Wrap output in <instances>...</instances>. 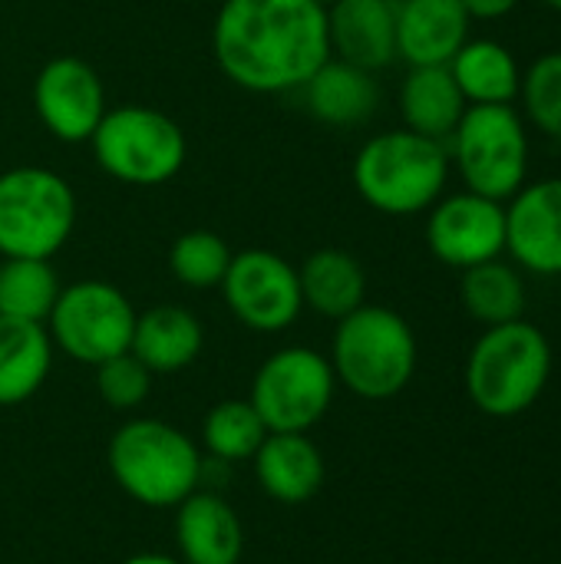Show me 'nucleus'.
Here are the masks:
<instances>
[{"label":"nucleus","instance_id":"f257e3e1","mask_svg":"<svg viewBox=\"0 0 561 564\" xmlns=\"http://www.w3.org/2000/svg\"><path fill=\"white\" fill-rule=\"evenodd\" d=\"M218 69L248 93L301 89L327 59L324 0H225L212 23Z\"/></svg>","mask_w":561,"mask_h":564},{"label":"nucleus","instance_id":"f03ea898","mask_svg":"<svg viewBox=\"0 0 561 564\" xmlns=\"http://www.w3.org/2000/svg\"><path fill=\"white\" fill-rule=\"evenodd\" d=\"M552 377V344L529 321L486 327L463 370L466 397L493 420H516L539 403Z\"/></svg>","mask_w":561,"mask_h":564},{"label":"nucleus","instance_id":"7ed1b4c3","mask_svg":"<svg viewBox=\"0 0 561 564\" xmlns=\"http://www.w3.org/2000/svg\"><path fill=\"white\" fill-rule=\"evenodd\" d=\"M354 188L380 215L407 218L430 212L450 182V152L443 142L410 129L367 139L354 155Z\"/></svg>","mask_w":561,"mask_h":564},{"label":"nucleus","instance_id":"20e7f679","mask_svg":"<svg viewBox=\"0 0 561 564\" xmlns=\"http://www.w3.org/2000/svg\"><path fill=\"white\" fill-rule=\"evenodd\" d=\"M331 367L360 400H393L417 373V337L407 317L380 304H360L337 321Z\"/></svg>","mask_w":561,"mask_h":564},{"label":"nucleus","instance_id":"39448f33","mask_svg":"<svg viewBox=\"0 0 561 564\" xmlns=\"http://www.w3.org/2000/svg\"><path fill=\"white\" fill-rule=\"evenodd\" d=\"M109 473L129 499L169 509L198 489L202 459L182 430L162 420H129L109 440Z\"/></svg>","mask_w":561,"mask_h":564},{"label":"nucleus","instance_id":"423d86ee","mask_svg":"<svg viewBox=\"0 0 561 564\" xmlns=\"http://www.w3.org/2000/svg\"><path fill=\"white\" fill-rule=\"evenodd\" d=\"M76 228L73 185L43 165L0 172V258L50 261Z\"/></svg>","mask_w":561,"mask_h":564},{"label":"nucleus","instance_id":"0eeeda50","mask_svg":"<svg viewBox=\"0 0 561 564\" xmlns=\"http://www.w3.org/2000/svg\"><path fill=\"white\" fill-rule=\"evenodd\" d=\"M96 165L126 185H165L188 159V139L182 126L152 106H112L96 126L93 139Z\"/></svg>","mask_w":561,"mask_h":564},{"label":"nucleus","instance_id":"6e6552de","mask_svg":"<svg viewBox=\"0 0 561 564\" xmlns=\"http://www.w3.org/2000/svg\"><path fill=\"white\" fill-rule=\"evenodd\" d=\"M450 142V162L470 192L506 202L526 185L529 132L513 106H466Z\"/></svg>","mask_w":561,"mask_h":564},{"label":"nucleus","instance_id":"1a4fd4ad","mask_svg":"<svg viewBox=\"0 0 561 564\" xmlns=\"http://www.w3.org/2000/svg\"><path fill=\"white\" fill-rule=\"evenodd\" d=\"M136 330V307L109 281H76L60 291L46 334L76 364L99 367L129 350Z\"/></svg>","mask_w":561,"mask_h":564},{"label":"nucleus","instance_id":"9d476101","mask_svg":"<svg viewBox=\"0 0 561 564\" xmlns=\"http://www.w3.org/2000/svg\"><path fill=\"white\" fill-rule=\"evenodd\" d=\"M334 387L337 377L324 354L284 347L258 367L248 403L268 433H308L331 410Z\"/></svg>","mask_w":561,"mask_h":564},{"label":"nucleus","instance_id":"9b49d317","mask_svg":"<svg viewBox=\"0 0 561 564\" xmlns=\"http://www.w3.org/2000/svg\"><path fill=\"white\" fill-rule=\"evenodd\" d=\"M222 294L235 321L258 334H281L304 311L298 268L268 248L231 254Z\"/></svg>","mask_w":561,"mask_h":564},{"label":"nucleus","instance_id":"f8f14e48","mask_svg":"<svg viewBox=\"0 0 561 564\" xmlns=\"http://www.w3.org/2000/svg\"><path fill=\"white\" fill-rule=\"evenodd\" d=\"M427 245L446 268L466 271L473 264L503 258L506 251V205L479 192L446 195L430 208Z\"/></svg>","mask_w":561,"mask_h":564},{"label":"nucleus","instance_id":"ddd939ff","mask_svg":"<svg viewBox=\"0 0 561 564\" xmlns=\"http://www.w3.org/2000/svg\"><path fill=\"white\" fill-rule=\"evenodd\" d=\"M33 109L43 129L60 142H89L106 116L99 73L79 56H53L33 79Z\"/></svg>","mask_w":561,"mask_h":564},{"label":"nucleus","instance_id":"4468645a","mask_svg":"<svg viewBox=\"0 0 561 564\" xmlns=\"http://www.w3.org/2000/svg\"><path fill=\"white\" fill-rule=\"evenodd\" d=\"M506 251L519 271L561 278V178L522 185L506 205Z\"/></svg>","mask_w":561,"mask_h":564},{"label":"nucleus","instance_id":"2eb2a0df","mask_svg":"<svg viewBox=\"0 0 561 564\" xmlns=\"http://www.w3.org/2000/svg\"><path fill=\"white\" fill-rule=\"evenodd\" d=\"M331 56L360 69H384L397 59L393 0H334L327 7Z\"/></svg>","mask_w":561,"mask_h":564},{"label":"nucleus","instance_id":"dca6fc26","mask_svg":"<svg viewBox=\"0 0 561 564\" xmlns=\"http://www.w3.org/2000/svg\"><path fill=\"white\" fill-rule=\"evenodd\" d=\"M470 23L460 0H403L397 7V56L410 66H446L470 40Z\"/></svg>","mask_w":561,"mask_h":564},{"label":"nucleus","instance_id":"f3484780","mask_svg":"<svg viewBox=\"0 0 561 564\" xmlns=\"http://www.w3.org/2000/svg\"><path fill=\"white\" fill-rule=\"evenodd\" d=\"M175 542L182 564H238L245 532L235 509L215 492H192L175 506Z\"/></svg>","mask_w":561,"mask_h":564},{"label":"nucleus","instance_id":"a211bd4d","mask_svg":"<svg viewBox=\"0 0 561 564\" xmlns=\"http://www.w3.org/2000/svg\"><path fill=\"white\" fill-rule=\"evenodd\" d=\"M251 463L265 496L284 506H301L324 486V456L304 433H268Z\"/></svg>","mask_w":561,"mask_h":564},{"label":"nucleus","instance_id":"6ab92c4d","mask_svg":"<svg viewBox=\"0 0 561 564\" xmlns=\"http://www.w3.org/2000/svg\"><path fill=\"white\" fill-rule=\"evenodd\" d=\"M205 334L192 311L179 304H155L136 314V330L129 350L152 373H179L202 354Z\"/></svg>","mask_w":561,"mask_h":564},{"label":"nucleus","instance_id":"aec40b11","mask_svg":"<svg viewBox=\"0 0 561 564\" xmlns=\"http://www.w3.org/2000/svg\"><path fill=\"white\" fill-rule=\"evenodd\" d=\"M308 112L327 126H360L377 112L380 86L370 69L331 56L304 86Z\"/></svg>","mask_w":561,"mask_h":564},{"label":"nucleus","instance_id":"412c9836","mask_svg":"<svg viewBox=\"0 0 561 564\" xmlns=\"http://www.w3.org/2000/svg\"><path fill=\"white\" fill-rule=\"evenodd\" d=\"M466 106L450 66H410L400 86V116L407 129L436 142L453 135Z\"/></svg>","mask_w":561,"mask_h":564},{"label":"nucleus","instance_id":"4be33fe9","mask_svg":"<svg viewBox=\"0 0 561 564\" xmlns=\"http://www.w3.org/2000/svg\"><path fill=\"white\" fill-rule=\"evenodd\" d=\"M298 281L304 307L331 321L354 314L367 297V274L360 261L341 248H321L308 254L298 268Z\"/></svg>","mask_w":561,"mask_h":564},{"label":"nucleus","instance_id":"5701e85b","mask_svg":"<svg viewBox=\"0 0 561 564\" xmlns=\"http://www.w3.org/2000/svg\"><path fill=\"white\" fill-rule=\"evenodd\" d=\"M470 106H513L522 86V69L499 40H466L446 63Z\"/></svg>","mask_w":561,"mask_h":564},{"label":"nucleus","instance_id":"b1692460","mask_svg":"<svg viewBox=\"0 0 561 564\" xmlns=\"http://www.w3.org/2000/svg\"><path fill=\"white\" fill-rule=\"evenodd\" d=\"M53 340L46 324L0 317V406L30 400L50 377Z\"/></svg>","mask_w":561,"mask_h":564},{"label":"nucleus","instance_id":"393cba45","mask_svg":"<svg viewBox=\"0 0 561 564\" xmlns=\"http://www.w3.org/2000/svg\"><path fill=\"white\" fill-rule=\"evenodd\" d=\"M460 301L466 314L483 327H499L519 321L526 314V281L522 271L506 264L503 258L473 264L463 271Z\"/></svg>","mask_w":561,"mask_h":564},{"label":"nucleus","instance_id":"a878e982","mask_svg":"<svg viewBox=\"0 0 561 564\" xmlns=\"http://www.w3.org/2000/svg\"><path fill=\"white\" fill-rule=\"evenodd\" d=\"M60 278L43 258H3L0 261V317L46 324L56 297Z\"/></svg>","mask_w":561,"mask_h":564},{"label":"nucleus","instance_id":"bb28decb","mask_svg":"<svg viewBox=\"0 0 561 564\" xmlns=\"http://www.w3.org/2000/svg\"><path fill=\"white\" fill-rule=\"evenodd\" d=\"M265 436H268V426L261 423V416L255 413L248 400H225L212 406L202 423V440L208 453L225 463L251 459L258 446L265 443Z\"/></svg>","mask_w":561,"mask_h":564},{"label":"nucleus","instance_id":"cd10ccee","mask_svg":"<svg viewBox=\"0 0 561 564\" xmlns=\"http://www.w3.org/2000/svg\"><path fill=\"white\" fill-rule=\"evenodd\" d=\"M228 264H231V248L225 245L222 235H215L208 228L179 235L169 251V268H172L175 281L185 288H195V291L222 288Z\"/></svg>","mask_w":561,"mask_h":564},{"label":"nucleus","instance_id":"c85d7f7f","mask_svg":"<svg viewBox=\"0 0 561 564\" xmlns=\"http://www.w3.org/2000/svg\"><path fill=\"white\" fill-rule=\"evenodd\" d=\"M519 96H522L529 122L549 139L561 142V50L542 53L522 73Z\"/></svg>","mask_w":561,"mask_h":564},{"label":"nucleus","instance_id":"c756f323","mask_svg":"<svg viewBox=\"0 0 561 564\" xmlns=\"http://www.w3.org/2000/svg\"><path fill=\"white\" fill-rule=\"evenodd\" d=\"M96 390L112 410H136L152 390V370L132 350H126L96 367Z\"/></svg>","mask_w":561,"mask_h":564},{"label":"nucleus","instance_id":"7c9ffc66","mask_svg":"<svg viewBox=\"0 0 561 564\" xmlns=\"http://www.w3.org/2000/svg\"><path fill=\"white\" fill-rule=\"evenodd\" d=\"M470 13V20H503L509 17L522 0H460Z\"/></svg>","mask_w":561,"mask_h":564},{"label":"nucleus","instance_id":"2f4dec72","mask_svg":"<svg viewBox=\"0 0 561 564\" xmlns=\"http://www.w3.org/2000/svg\"><path fill=\"white\" fill-rule=\"evenodd\" d=\"M122 564H182V562L165 558V555H136V558H129V562H122Z\"/></svg>","mask_w":561,"mask_h":564},{"label":"nucleus","instance_id":"473e14b6","mask_svg":"<svg viewBox=\"0 0 561 564\" xmlns=\"http://www.w3.org/2000/svg\"><path fill=\"white\" fill-rule=\"evenodd\" d=\"M546 3H549L552 10H559V13H561V0H546Z\"/></svg>","mask_w":561,"mask_h":564}]
</instances>
